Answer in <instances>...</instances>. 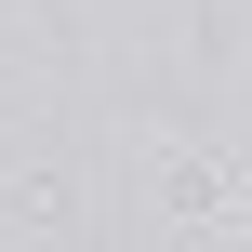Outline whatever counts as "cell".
Masks as SVG:
<instances>
[{
  "label": "cell",
  "mask_w": 252,
  "mask_h": 252,
  "mask_svg": "<svg viewBox=\"0 0 252 252\" xmlns=\"http://www.w3.org/2000/svg\"><path fill=\"white\" fill-rule=\"evenodd\" d=\"M173 213H186V226H226V213H239L226 159H173Z\"/></svg>",
  "instance_id": "6da1fadb"
}]
</instances>
